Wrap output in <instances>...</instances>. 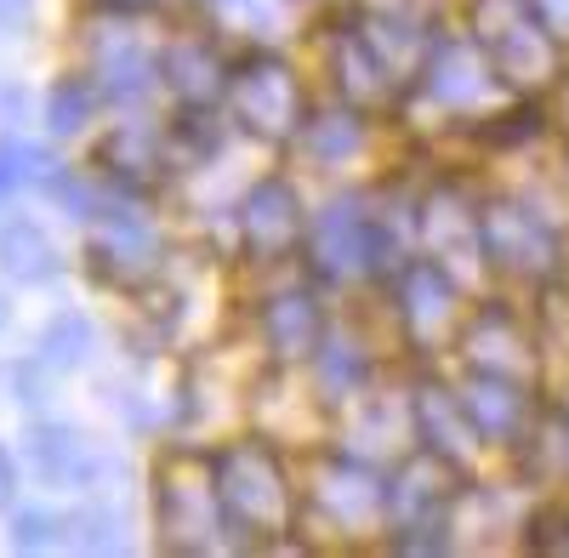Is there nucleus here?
Segmentation results:
<instances>
[{
  "label": "nucleus",
  "mask_w": 569,
  "mask_h": 558,
  "mask_svg": "<svg viewBox=\"0 0 569 558\" xmlns=\"http://www.w3.org/2000/svg\"><path fill=\"white\" fill-rule=\"evenodd\" d=\"M217 490H222L228 547H273L297 525L291 474H284L268 439H233L228 450H217Z\"/></svg>",
  "instance_id": "nucleus-1"
},
{
  "label": "nucleus",
  "mask_w": 569,
  "mask_h": 558,
  "mask_svg": "<svg viewBox=\"0 0 569 558\" xmlns=\"http://www.w3.org/2000/svg\"><path fill=\"white\" fill-rule=\"evenodd\" d=\"M154 525L166 552H217L228 547L217 456L211 450H166L154 468Z\"/></svg>",
  "instance_id": "nucleus-2"
},
{
  "label": "nucleus",
  "mask_w": 569,
  "mask_h": 558,
  "mask_svg": "<svg viewBox=\"0 0 569 558\" xmlns=\"http://www.w3.org/2000/svg\"><path fill=\"white\" fill-rule=\"evenodd\" d=\"M308 262L319 279H353V273H388L399 268V235L388 211H376L365 195H337L319 222L308 228Z\"/></svg>",
  "instance_id": "nucleus-3"
},
{
  "label": "nucleus",
  "mask_w": 569,
  "mask_h": 558,
  "mask_svg": "<svg viewBox=\"0 0 569 558\" xmlns=\"http://www.w3.org/2000/svg\"><path fill=\"white\" fill-rule=\"evenodd\" d=\"M222 103H228L233 126L246 137H257V143H291V137H302V120L313 114L297 69L273 52H262V46L228 63V98Z\"/></svg>",
  "instance_id": "nucleus-4"
},
{
  "label": "nucleus",
  "mask_w": 569,
  "mask_h": 558,
  "mask_svg": "<svg viewBox=\"0 0 569 558\" xmlns=\"http://www.w3.org/2000/svg\"><path fill=\"white\" fill-rule=\"evenodd\" d=\"M472 40L485 46L501 86L552 80V29L536 0H472Z\"/></svg>",
  "instance_id": "nucleus-5"
},
{
  "label": "nucleus",
  "mask_w": 569,
  "mask_h": 558,
  "mask_svg": "<svg viewBox=\"0 0 569 558\" xmlns=\"http://www.w3.org/2000/svg\"><path fill=\"white\" fill-rule=\"evenodd\" d=\"M86 262L98 268L114 286H142L160 273V235L131 200H98L91 211V240H86Z\"/></svg>",
  "instance_id": "nucleus-6"
},
{
  "label": "nucleus",
  "mask_w": 569,
  "mask_h": 558,
  "mask_svg": "<svg viewBox=\"0 0 569 558\" xmlns=\"http://www.w3.org/2000/svg\"><path fill=\"white\" fill-rule=\"evenodd\" d=\"M313 507L325 525H337L342 536H365L376 519L388 514V485L376 479V468L353 450H330L313 468Z\"/></svg>",
  "instance_id": "nucleus-7"
},
{
  "label": "nucleus",
  "mask_w": 569,
  "mask_h": 558,
  "mask_svg": "<svg viewBox=\"0 0 569 558\" xmlns=\"http://www.w3.org/2000/svg\"><path fill=\"white\" fill-rule=\"evenodd\" d=\"M297 246H308L302 195L284 177H257L240 200V251L251 262H284Z\"/></svg>",
  "instance_id": "nucleus-8"
},
{
  "label": "nucleus",
  "mask_w": 569,
  "mask_h": 558,
  "mask_svg": "<svg viewBox=\"0 0 569 558\" xmlns=\"http://www.w3.org/2000/svg\"><path fill=\"white\" fill-rule=\"evenodd\" d=\"M393 297H399V319L416 348H439L450 331H456V313H461V291L445 262L433 257H405L399 273H393Z\"/></svg>",
  "instance_id": "nucleus-9"
},
{
  "label": "nucleus",
  "mask_w": 569,
  "mask_h": 558,
  "mask_svg": "<svg viewBox=\"0 0 569 558\" xmlns=\"http://www.w3.org/2000/svg\"><path fill=\"white\" fill-rule=\"evenodd\" d=\"M23 456H29V468L58 490H91L98 496L103 479H120V461L103 456L80 428H63V422H34L23 434Z\"/></svg>",
  "instance_id": "nucleus-10"
},
{
  "label": "nucleus",
  "mask_w": 569,
  "mask_h": 558,
  "mask_svg": "<svg viewBox=\"0 0 569 558\" xmlns=\"http://www.w3.org/2000/svg\"><path fill=\"white\" fill-rule=\"evenodd\" d=\"M496 80H501V74L490 69V58H485L479 40H456V34L427 40V58H421V98H427V103H439V109H450V114L479 109L490 91H496Z\"/></svg>",
  "instance_id": "nucleus-11"
},
{
  "label": "nucleus",
  "mask_w": 569,
  "mask_h": 558,
  "mask_svg": "<svg viewBox=\"0 0 569 558\" xmlns=\"http://www.w3.org/2000/svg\"><path fill=\"white\" fill-rule=\"evenodd\" d=\"M86 58H91V86H98V98H109V103H142L166 80L160 58L126 23H98L91 29Z\"/></svg>",
  "instance_id": "nucleus-12"
},
{
  "label": "nucleus",
  "mask_w": 569,
  "mask_h": 558,
  "mask_svg": "<svg viewBox=\"0 0 569 558\" xmlns=\"http://www.w3.org/2000/svg\"><path fill=\"white\" fill-rule=\"evenodd\" d=\"M479 246L496 268L507 273H547L558 257V240L541 211L518 206V200H496L479 211Z\"/></svg>",
  "instance_id": "nucleus-13"
},
{
  "label": "nucleus",
  "mask_w": 569,
  "mask_h": 558,
  "mask_svg": "<svg viewBox=\"0 0 569 558\" xmlns=\"http://www.w3.org/2000/svg\"><path fill=\"white\" fill-rule=\"evenodd\" d=\"M98 171L114 182L120 195H149L166 182L171 171V149H166V131L149 120H120L103 143H98Z\"/></svg>",
  "instance_id": "nucleus-14"
},
{
  "label": "nucleus",
  "mask_w": 569,
  "mask_h": 558,
  "mask_svg": "<svg viewBox=\"0 0 569 558\" xmlns=\"http://www.w3.org/2000/svg\"><path fill=\"white\" fill-rule=\"evenodd\" d=\"M330 74H337V91L353 109H376L399 91V69L370 46L359 18H342L337 29H330Z\"/></svg>",
  "instance_id": "nucleus-15"
},
{
  "label": "nucleus",
  "mask_w": 569,
  "mask_h": 558,
  "mask_svg": "<svg viewBox=\"0 0 569 558\" xmlns=\"http://www.w3.org/2000/svg\"><path fill=\"white\" fill-rule=\"evenodd\" d=\"M160 74L182 109H217L228 98V58L217 52V40H200V34L171 40L160 52Z\"/></svg>",
  "instance_id": "nucleus-16"
},
{
  "label": "nucleus",
  "mask_w": 569,
  "mask_h": 558,
  "mask_svg": "<svg viewBox=\"0 0 569 558\" xmlns=\"http://www.w3.org/2000/svg\"><path fill=\"white\" fill-rule=\"evenodd\" d=\"M262 337H268V353L279 365H297V359H313L319 342H325V308L308 286H291V291H273L262 297Z\"/></svg>",
  "instance_id": "nucleus-17"
},
{
  "label": "nucleus",
  "mask_w": 569,
  "mask_h": 558,
  "mask_svg": "<svg viewBox=\"0 0 569 558\" xmlns=\"http://www.w3.org/2000/svg\"><path fill=\"white\" fill-rule=\"evenodd\" d=\"M410 422H416V439H421V450H433V456H445V461H467L472 450H479V428H472V416H467V405L450 393V388H439V382H421L416 393H410Z\"/></svg>",
  "instance_id": "nucleus-18"
},
{
  "label": "nucleus",
  "mask_w": 569,
  "mask_h": 558,
  "mask_svg": "<svg viewBox=\"0 0 569 558\" xmlns=\"http://www.w3.org/2000/svg\"><path fill=\"white\" fill-rule=\"evenodd\" d=\"M461 405L472 416V428L485 439H512L518 422H525V393H518V377L490 365H472L467 382H461Z\"/></svg>",
  "instance_id": "nucleus-19"
},
{
  "label": "nucleus",
  "mask_w": 569,
  "mask_h": 558,
  "mask_svg": "<svg viewBox=\"0 0 569 558\" xmlns=\"http://www.w3.org/2000/svg\"><path fill=\"white\" fill-rule=\"evenodd\" d=\"M0 273H7L12 286H52L63 273V257H58L52 235H46L40 222L7 217L0 222Z\"/></svg>",
  "instance_id": "nucleus-20"
},
{
  "label": "nucleus",
  "mask_w": 569,
  "mask_h": 558,
  "mask_svg": "<svg viewBox=\"0 0 569 558\" xmlns=\"http://www.w3.org/2000/svg\"><path fill=\"white\" fill-rule=\"evenodd\" d=\"M302 143L319 166H348L365 149V120H359L353 103L348 109H319V114L302 120Z\"/></svg>",
  "instance_id": "nucleus-21"
},
{
  "label": "nucleus",
  "mask_w": 569,
  "mask_h": 558,
  "mask_svg": "<svg viewBox=\"0 0 569 558\" xmlns=\"http://www.w3.org/2000/svg\"><path fill=\"white\" fill-rule=\"evenodd\" d=\"M86 353H91V319L80 308H63L58 319H46V331L34 342V359L46 370H74L86 365Z\"/></svg>",
  "instance_id": "nucleus-22"
},
{
  "label": "nucleus",
  "mask_w": 569,
  "mask_h": 558,
  "mask_svg": "<svg viewBox=\"0 0 569 558\" xmlns=\"http://www.w3.org/2000/svg\"><path fill=\"white\" fill-rule=\"evenodd\" d=\"M313 365H319V388H325L330 399H353V393H365L370 359H365V348H353L348 337H325L319 353H313Z\"/></svg>",
  "instance_id": "nucleus-23"
},
{
  "label": "nucleus",
  "mask_w": 569,
  "mask_h": 558,
  "mask_svg": "<svg viewBox=\"0 0 569 558\" xmlns=\"http://www.w3.org/2000/svg\"><path fill=\"white\" fill-rule=\"evenodd\" d=\"M91 103H98V86L80 80V74H63L52 91H46V131H52V137H74L91 120Z\"/></svg>",
  "instance_id": "nucleus-24"
},
{
  "label": "nucleus",
  "mask_w": 569,
  "mask_h": 558,
  "mask_svg": "<svg viewBox=\"0 0 569 558\" xmlns=\"http://www.w3.org/2000/svg\"><path fill=\"white\" fill-rule=\"evenodd\" d=\"M211 18L228 29V34H251V40H268L284 29V0H206Z\"/></svg>",
  "instance_id": "nucleus-25"
},
{
  "label": "nucleus",
  "mask_w": 569,
  "mask_h": 558,
  "mask_svg": "<svg viewBox=\"0 0 569 558\" xmlns=\"http://www.w3.org/2000/svg\"><path fill=\"white\" fill-rule=\"evenodd\" d=\"M69 525H74L80 547H91V552H109V547L126 541V514H120V501H103V496H91V507H86V514H74Z\"/></svg>",
  "instance_id": "nucleus-26"
},
{
  "label": "nucleus",
  "mask_w": 569,
  "mask_h": 558,
  "mask_svg": "<svg viewBox=\"0 0 569 558\" xmlns=\"http://www.w3.org/2000/svg\"><path fill=\"white\" fill-rule=\"evenodd\" d=\"M63 514H52V507H23V514L12 519V547L18 552H40V547H52L63 536Z\"/></svg>",
  "instance_id": "nucleus-27"
},
{
  "label": "nucleus",
  "mask_w": 569,
  "mask_h": 558,
  "mask_svg": "<svg viewBox=\"0 0 569 558\" xmlns=\"http://www.w3.org/2000/svg\"><path fill=\"white\" fill-rule=\"evenodd\" d=\"M23 182V160H18V143H0V200Z\"/></svg>",
  "instance_id": "nucleus-28"
},
{
  "label": "nucleus",
  "mask_w": 569,
  "mask_h": 558,
  "mask_svg": "<svg viewBox=\"0 0 569 558\" xmlns=\"http://www.w3.org/2000/svg\"><path fill=\"white\" fill-rule=\"evenodd\" d=\"M18 501V461H12V450L0 445V507H12Z\"/></svg>",
  "instance_id": "nucleus-29"
},
{
  "label": "nucleus",
  "mask_w": 569,
  "mask_h": 558,
  "mask_svg": "<svg viewBox=\"0 0 569 558\" xmlns=\"http://www.w3.org/2000/svg\"><path fill=\"white\" fill-rule=\"evenodd\" d=\"M98 12H109V18H131V12H154L160 0H91Z\"/></svg>",
  "instance_id": "nucleus-30"
},
{
  "label": "nucleus",
  "mask_w": 569,
  "mask_h": 558,
  "mask_svg": "<svg viewBox=\"0 0 569 558\" xmlns=\"http://www.w3.org/2000/svg\"><path fill=\"white\" fill-rule=\"evenodd\" d=\"M536 12L547 18V29L569 34V0H536Z\"/></svg>",
  "instance_id": "nucleus-31"
},
{
  "label": "nucleus",
  "mask_w": 569,
  "mask_h": 558,
  "mask_svg": "<svg viewBox=\"0 0 569 558\" xmlns=\"http://www.w3.org/2000/svg\"><path fill=\"white\" fill-rule=\"evenodd\" d=\"M29 12V0H0V23H23Z\"/></svg>",
  "instance_id": "nucleus-32"
},
{
  "label": "nucleus",
  "mask_w": 569,
  "mask_h": 558,
  "mask_svg": "<svg viewBox=\"0 0 569 558\" xmlns=\"http://www.w3.org/2000/svg\"><path fill=\"white\" fill-rule=\"evenodd\" d=\"M7 319H12V308H7V297H0V331H7Z\"/></svg>",
  "instance_id": "nucleus-33"
}]
</instances>
